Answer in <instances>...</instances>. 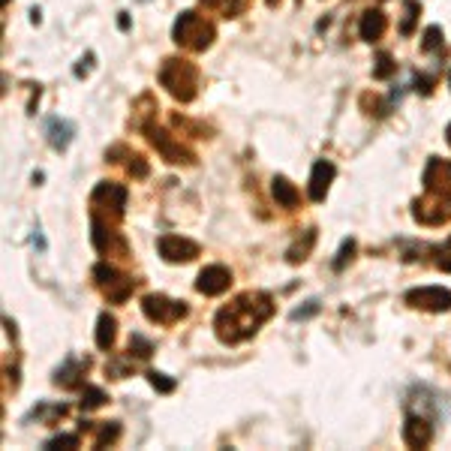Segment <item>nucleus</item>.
I'll list each match as a JSON object with an SVG mask.
<instances>
[{
	"label": "nucleus",
	"mask_w": 451,
	"mask_h": 451,
	"mask_svg": "<svg viewBox=\"0 0 451 451\" xmlns=\"http://www.w3.org/2000/svg\"><path fill=\"white\" fill-rule=\"evenodd\" d=\"M142 4H147V0H142Z\"/></svg>",
	"instance_id": "47"
},
{
	"label": "nucleus",
	"mask_w": 451,
	"mask_h": 451,
	"mask_svg": "<svg viewBox=\"0 0 451 451\" xmlns=\"http://www.w3.org/2000/svg\"><path fill=\"white\" fill-rule=\"evenodd\" d=\"M319 310H322V301H319V298H310V301H304V304L295 307V310L289 313V319H292V322H307V319L316 316Z\"/></svg>",
	"instance_id": "34"
},
{
	"label": "nucleus",
	"mask_w": 451,
	"mask_h": 451,
	"mask_svg": "<svg viewBox=\"0 0 451 451\" xmlns=\"http://www.w3.org/2000/svg\"><path fill=\"white\" fill-rule=\"evenodd\" d=\"M229 286H232V271L226 265H205L196 277V292L205 298H217L229 292Z\"/></svg>",
	"instance_id": "12"
},
{
	"label": "nucleus",
	"mask_w": 451,
	"mask_h": 451,
	"mask_svg": "<svg viewBox=\"0 0 451 451\" xmlns=\"http://www.w3.org/2000/svg\"><path fill=\"white\" fill-rule=\"evenodd\" d=\"M157 250H160L162 262H169V265H186V262L202 256V247L193 238H184V235H160Z\"/></svg>",
	"instance_id": "11"
},
{
	"label": "nucleus",
	"mask_w": 451,
	"mask_h": 451,
	"mask_svg": "<svg viewBox=\"0 0 451 451\" xmlns=\"http://www.w3.org/2000/svg\"><path fill=\"white\" fill-rule=\"evenodd\" d=\"M418 16H421V4H418V0H403V21H400V33L409 36L412 30H416Z\"/></svg>",
	"instance_id": "31"
},
{
	"label": "nucleus",
	"mask_w": 451,
	"mask_h": 451,
	"mask_svg": "<svg viewBox=\"0 0 451 451\" xmlns=\"http://www.w3.org/2000/svg\"><path fill=\"white\" fill-rule=\"evenodd\" d=\"M91 244L99 256H121V259H130V244L123 238L115 223L103 220V217H91Z\"/></svg>",
	"instance_id": "9"
},
{
	"label": "nucleus",
	"mask_w": 451,
	"mask_h": 451,
	"mask_svg": "<svg viewBox=\"0 0 451 451\" xmlns=\"http://www.w3.org/2000/svg\"><path fill=\"white\" fill-rule=\"evenodd\" d=\"M94 340H96V346L103 349V352H111V349H115V340H118V319L111 316L108 310H103V313H99Z\"/></svg>",
	"instance_id": "22"
},
{
	"label": "nucleus",
	"mask_w": 451,
	"mask_h": 451,
	"mask_svg": "<svg viewBox=\"0 0 451 451\" xmlns=\"http://www.w3.org/2000/svg\"><path fill=\"white\" fill-rule=\"evenodd\" d=\"M403 301L412 310L424 313H448L451 310V289L445 286H416L403 295Z\"/></svg>",
	"instance_id": "10"
},
{
	"label": "nucleus",
	"mask_w": 451,
	"mask_h": 451,
	"mask_svg": "<svg viewBox=\"0 0 451 451\" xmlns=\"http://www.w3.org/2000/svg\"><path fill=\"white\" fill-rule=\"evenodd\" d=\"M79 430H94V448L115 445L121 440V421H82Z\"/></svg>",
	"instance_id": "21"
},
{
	"label": "nucleus",
	"mask_w": 451,
	"mask_h": 451,
	"mask_svg": "<svg viewBox=\"0 0 451 451\" xmlns=\"http://www.w3.org/2000/svg\"><path fill=\"white\" fill-rule=\"evenodd\" d=\"M412 91L430 96L433 94V75H416V79H412Z\"/></svg>",
	"instance_id": "39"
},
{
	"label": "nucleus",
	"mask_w": 451,
	"mask_h": 451,
	"mask_svg": "<svg viewBox=\"0 0 451 451\" xmlns=\"http://www.w3.org/2000/svg\"><path fill=\"white\" fill-rule=\"evenodd\" d=\"M316 238H319L316 226H310V229H304V232H301V238H295V244H292L289 250H286V262H289V265H301L304 259H310L313 244H316Z\"/></svg>",
	"instance_id": "23"
},
{
	"label": "nucleus",
	"mask_w": 451,
	"mask_h": 451,
	"mask_svg": "<svg viewBox=\"0 0 451 451\" xmlns=\"http://www.w3.org/2000/svg\"><path fill=\"white\" fill-rule=\"evenodd\" d=\"M271 196H274V202H277L280 208H286V211H295L301 205L298 186L286 178V174H274L271 178Z\"/></svg>",
	"instance_id": "20"
},
{
	"label": "nucleus",
	"mask_w": 451,
	"mask_h": 451,
	"mask_svg": "<svg viewBox=\"0 0 451 451\" xmlns=\"http://www.w3.org/2000/svg\"><path fill=\"white\" fill-rule=\"evenodd\" d=\"M142 133L147 135V142L160 150V157L166 160L169 166H196V150L186 147V145H181L172 133H166L162 127H157V123L145 121V123H142Z\"/></svg>",
	"instance_id": "6"
},
{
	"label": "nucleus",
	"mask_w": 451,
	"mask_h": 451,
	"mask_svg": "<svg viewBox=\"0 0 451 451\" xmlns=\"http://www.w3.org/2000/svg\"><path fill=\"white\" fill-rule=\"evenodd\" d=\"M127 349H130V358H139V361H147L150 355H154V343H150L147 337L139 334V331L130 334V346Z\"/></svg>",
	"instance_id": "29"
},
{
	"label": "nucleus",
	"mask_w": 451,
	"mask_h": 451,
	"mask_svg": "<svg viewBox=\"0 0 451 451\" xmlns=\"http://www.w3.org/2000/svg\"><path fill=\"white\" fill-rule=\"evenodd\" d=\"M391 99H379V96H373V94H364L361 96V108L367 111V115H373V118H388L391 115Z\"/></svg>",
	"instance_id": "28"
},
{
	"label": "nucleus",
	"mask_w": 451,
	"mask_h": 451,
	"mask_svg": "<svg viewBox=\"0 0 451 451\" xmlns=\"http://www.w3.org/2000/svg\"><path fill=\"white\" fill-rule=\"evenodd\" d=\"M142 313L154 325H178L181 319L190 316V304L178 298H169V295H160V292H150L142 298Z\"/></svg>",
	"instance_id": "8"
},
{
	"label": "nucleus",
	"mask_w": 451,
	"mask_h": 451,
	"mask_svg": "<svg viewBox=\"0 0 451 451\" xmlns=\"http://www.w3.org/2000/svg\"><path fill=\"white\" fill-rule=\"evenodd\" d=\"M271 316H274V298L262 289H250L214 313V334L223 346H238L250 340Z\"/></svg>",
	"instance_id": "1"
},
{
	"label": "nucleus",
	"mask_w": 451,
	"mask_h": 451,
	"mask_svg": "<svg viewBox=\"0 0 451 451\" xmlns=\"http://www.w3.org/2000/svg\"><path fill=\"white\" fill-rule=\"evenodd\" d=\"M69 412V406L67 403H52V400H43V403H36L33 409H30V416L24 418V421H43V424H55L57 418H64Z\"/></svg>",
	"instance_id": "24"
},
{
	"label": "nucleus",
	"mask_w": 451,
	"mask_h": 451,
	"mask_svg": "<svg viewBox=\"0 0 451 451\" xmlns=\"http://www.w3.org/2000/svg\"><path fill=\"white\" fill-rule=\"evenodd\" d=\"M403 442L409 448H428L433 442V418L424 412H406L403 421Z\"/></svg>",
	"instance_id": "13"
},
{
	"label": "nucleus",
	"mask_w": 451,
	"mask_h": 451,
	"mask_svg": "<svg viewBox=\"0 0 451 451\" xmlns=\"http://www.w3.org/2000/svg\"><path fill=\"white\" fill-rule=\"evenodd\" d=\"M30 21L40 24V21H43V12H40V9H30Z\"/></svg>",
	"instance_id": "43"
},
{
	"label": "nucleus",
	"mask_w": 451,
	"mask_h": 451,
	"mask_svg": "<svg viewBox=\"0 0 451 451\" xmlns=\"http://www.w3.org/2000/svg\"><path fill=\"white\" fill-rule=\"evenodd\" d=\"M430 250L436 253L433 265L440 268V271H451V238H448V244H436V247H430Z\"/></svg>",
	"instance_id": "36"
},
{
	"label": "nucleus",
	"mask_w": 451,
	"mask_h": 451,
	"mask_svg": "<svg viewBox=\"0 0 451 451\" xmlns=\"http://www.w3.org/2000/svg\"><path fill=\"white\" fill-rule=\"evenodd\" d=\"M412 220L418 226L451 223V190H424V196L412 202Z\"/></svg>",
	"instance_id": "7"
},
{
	"label": "nucleus",
	"mask_w": 451,
	"mask_h": 451,
	"mask_svg": "<svg viewBox=\"0 0 451 451\" xmlns=\"http://www.w3.org/2000/svg\"><path fill=\"white\" fill-rule=\"evenodd\" d=\"M442 45H445V40H442V28H440V24H430V28H424V33H421V52H424V55L440 52Z\"/></svg>",
	"instance_id": "30"
},
{
	"label": "nucleus",
	"mask_w": 451,
	"mask_h": 451,
	"mask_svg": "<svg viewBox=\"0 0 451 451\" xmlns=\"http://www.w3.org/2000/svg\"><path fill=\"white\" fill-rule=\"evenodd\" d=\"M424 190H451V160L428 157V166L421 172Z\"/></svg>",
	"instance_id": "17"
},
{
	"label": "nucleus",
	"mask_w": 451,
	"mask_h": 451,
	"mask_svg": "<svg viewBox=\"0 0 451 451\" xmlns=\"http://www.w3.org/2000/svg\"><path fill=\"white\" fill-rule=\"evenodd\" d=\"M172 40L178 43L181 48H186V52H208V48L214 45V40H217V28L205 16L186 9L172 24Z\"/></svg>",
	"instance_id": "3"
},
{
	"label": "nucleus",
	"mask_w": 451,
	"mask_h": 451,
	"mask_svg": "<svg viewBox=\"0 0 451 451\" xmlns=\"http://www.w3.org/2000/svg\"><path fill=\"white\" fill-rule=\"evenodd\" d=\"M157 79L169 91V96L178 99V103H193L199 96V67L184 57H166Z\"/></svg>",
	"instance_id": "2"
},
{
	"label": "nucleus",
	"mask_w": 451,
	"mask_h": 451,
	"mask_svg": "<svg viewBox=\"0 0 451 451\" xmlns=\"http://www.w3.org/2000/svg\"><path fill=\"white\" fill-rule=\"evenodd\" d=\"M108 403V394L103 391V388H96V385H84V391H82V400H79V406L84 412H94L99 406H106Z\"/></svg>",
	"instance_id": "26"
},
{
	"label": "nucleus",
	"mask_w": 451,
	"mask_h": 451,
	"mask_svg": "<svg viewBox=\"0 0 451 451\" xmlns=\"http://www.w3.org/2000/svg\"><path fill=\"white\" fill-rule=\"evenodd\" d=\"M94 283H96V289L106 295L108 304H123V301H130V295L135 289V280L130 274H123L121 268H115L111 262H96Z\"/></svg>",
	"instance_id": "5"
},
{
	"label": "nucleus",
	"mask_w": 451,
	"mask_h": 451,
	"mask_svg": "<svg viewBox=\"0 0 451 451\" xmlns=\"http://www.w3.org/2000/svg\"><path fill=\"white\" fill-rule=\"evenodd\" d=\"M448 87H451V75H448Z\"/></svg>",
	"instance_id": "46"
},
{
	"label": "nucleus",
	"mask_w": 451,
	"mask_h": 451,
	"mask_svg": "<svg viewBox=\"0 0 451 451\" xmlns=\"http://www.w3.org/2000/svg\"><path fill=\"white\" fill-rule=\"evenodd\" d=\"M265 4H268V6L274 9V6H280V0H265Z\"/></svg>",
	"instance_id": "45"
},
{
	"label": "nucleus",
	"mask_w": 451,
	"mask_h": 451,
	"mask_svg": "<svg viewBox=\"0 0 451 451\" xmlns=\"http://www.w3.org/2000/svg\"><path fill=\"white\" fill-rule=\"evenodd\" d=\"M87 367H91V358H75V355H67L64 358V364H60L55 373H52V382L60 385V388H79L82 379H84V373Z\"/></svg>",
	"instance_id": "16"
},
{
	"label": "nucleus",
	"mask_w": 451,
	"mask_h": 451,
	"mask_svg": "<svg viewBox=\"0 0 451 451\" xmlns=\"http://www.w3.org/2000/svg\"><path fill=\"white\" fill-rule=\"evenodd\" d=\"M33 244H36V247H40V250H45V238L40 235V229H36V235H33Z\"/></svg>",
	"instance_id": "42"
},
{
	"label": "nucleus",
	"mask_w": 451,
	"mask_h": 451,
	"mask_svg": "<svg viewBox=\"0 0 451 451\" xmlns=\"http://www.w3.org/2000/svg\"><path fill=\"white\" fill-rule=\"evenodd\" d=\"M45 135H48V145H52L57 154H64L75 139V123L69 118H48L45 121Z\"/></svg>",
	"instance_id": "18"
},
{
	"label": "nucleus",
	"mask_w": 451,
	"mask_h": 451,
	"mask_svg": "<svg viewBox=\"0 0 451 451\" xmlns=\"http://www.w3.org/2000/svg\"><path fill=\"white\" fill-rule=\"evenodd\" d=\"M118 28L127 33L130 30V12H118Z\"/></svg>",
	"instance_id": "41"
},
{
	"label": "nucleus",
	"mask_w": 451,
	"mask_h": 451,
	"mask_svg": "<svg viewBox=\"0 0 451 451\" xmlns=\"http://www.w3.org/2000/svg\"><path fill=\"white\" fill-rule=\"evenodd\" d=\"M79 445H82L79 433H57V436H52V440L43 442L45 451H52V448H79Z\"/></svg>",
	"instance_id": "35"
},
{
	"label": "nucleus",
	"mask_w": 451,
	"mask_h": 451,
	"mask_svg": "<svg viewBox=\"0 0 451 451\" xmlns=\"http://www.w3.org/2000/svg\"><path fill=\"white\" fill-rule=\"evenodd\" d=\"M145 376H147V382H150V388H154V391H160V394H172V391H174V388H178V379H172V376H166V373H160V370H147Z\"/></svg>",
	"instance_id": "33"
},
{
	"label": "nucleus",
	"mask_w": 451,
	"mask_h": 451,
	"mask_svg": "<svg viewBox=\"0 0 451 451\" xmlns=\"http://www.w3.org/2000/svg\"><path fill=\"white\" fill-rule=\"evenodd\" d=\"M40 84H30V103H28V115H36V103H40Z\"/></svg>",
	"instance_id": "40"
},
{
	"label": "nucleus",
	"mask_w": 451,
	"mask_h": 451,
	"mask_svg": "<svg viewBox=\"0 0 451 451\" xmlns=\"http://www.w3.org/2000/svg\"><path fill=\"white\" fill-rule=\"evenodd\" d=\"M127 186L115 184V181H99L94 190H91V217H103L118 223L127 214Z\"/></svg>",
	"instance_id": "4"
},
{
	"label": "nucleus",
	"mask_w": 451,
	"mask_h": 451,
	"mask_svg": "<svg viewBox=\"0 0 451 451\" xmlns=\"http://www.w3.org/2000/svg\"><path fill=\"white\" fill-rule=\"evenodd\" d=\"M106 160H108V162H123V166H127V172L133 174L135 181H145L147 174H150L147 160L139 154V150H130L127 145H111V147L106 150Z\"/></svg>",
	"instance_id": "15"
},
{
	"label": "nucleus",
	"mask_w": 451,
	"mask_h": 451,
	"mask_svg": "<svg viewBox=\"0 0 451 451\" xmlns=\"http://www.w3.org/2000/svg\"><path fill=\"white\" fill-rule=\"evenodd\" d=\"M385 28H388V16L382 9H364L361 12V21H358V33L364 43H379L385 36Z\"/></svg>",
	"instance_id": "19"
},
{
	"label": "nucleus",
	"mask_w": 451,
	"mask_h": 451,
	"mask_svg": "<svg viewBox=\"0 0 451 451\" xmlns=\"http://www.w3.org/2000/svg\"><path fill=\"white\" fill-rule=\"evenodd\" d=\"M397 72V60L388 55V52H379L373 57V79L376 82H385V79H391V75Z\"/></svg>",
	"instance_id": "27"
},
{
	"label": "nucleus",
	"mask_w": 451,
	"mask_h": 451,
	"mask_svg": "<svg viewBox=\"0 0 451 451\" xmlns=\"http://www.w3.org/2000/svg\"><path fill=\"white\" fill-rule=\"evenodd\" d=\"M94 64H96V55L94 52H87L79 64H75V69H72V75L75 79H87V75H91V69H94Z\"/></svg>",
	"instance_id": "37"
},
{
	"label": "nucleus",
	"mask_w": 451,
	"mask_h": 451,
	"mask_svg": "<svg viewBox=\"0 0 451 451\" xmlns=\"http://www.w3.org/2000/svg\"><path fill=\"white\" fill-rule=\"evenodd\" d=\"M445 142H448V147H451V123L445 127Z\"/></svg>",
	"instance_id": "44"
},
{
	"label": "nucleus",
	"mask_w": 451,
	"mask_h": 451,
	"mask_svg": "<svg viewBox=\"0 0 451 451\" xmlns=\"http://www.w3.org/2000/svg\"><path fill=\"white\" fill-rule=\"evenodd\" d=\"M202 4H205L208 9L220 12L223 18H238V16H241V12L247 9V0H202Z\"/></svg>",
	"instance_id": "25"
},
{
	"label": "nucleus",
	"mask_w": 451,
	"mask_h": 451,
	"mask_svg": "<svg viewBox=\"0 0 451 451\" xmlns=\"http://www.w3.org/2000/svg\"><path fill=\"white\" fill-rule=\"evenodd\" d=\"M106 376H108V379H127V376H130L127 361H108V364H106Z\"/></svg>",
	"instance_id": "38"
},
{
	"label": "nucleus",
	"mask_w": 451,
	"mask_h": 451,
	"mask_svg": "<svg viewBox=\"0 0 451 451\" xmlns=\"http://www.w3.org/2000/svg\"><path fill=\"white\" fill-rule=\"evenodd\" d=\"M334 174H337V166L331 160H316L310 169V181H307V196L310 202H325V196H328L331 184H334Z\"/></svg>",
	"instance_id": "14"
},
{
	"label": "nucleus",
	"mask_w": 451,
	"mask_h": 451,
	"mask_svg": "<svg viewBox=\"0 0 451 451\" xmlns=\"http://www.w3.org/2000/svg\"><path fill=\"white\" fill-rule=\"evenodd\" d=\"M355 250H358V244H355V238H346V241L340 244V250H337V256H334V262H331V268L340 274L349 262H352V256H355Z\"/></svg>",
	"instance_id": "32"
}]
</instances>
